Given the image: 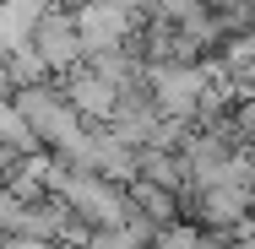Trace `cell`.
Returning <instances> with one entry per match:
<instances>
[{
    "mask_svg": "<svg viewBox=\"0 0 255 249\" xmlns=\"http://www.w3.org/2000/svg\"><path fill=\"white\" fill-rule=\"evenodd\" d=\"M33 44H38V65H71L87 38H82V22H71V16H44V27L33 33Z\"/></svg>",
    "mask_w": 255,
    "mask_h": 249,
    "instance_id": "cell-1",
    "label": "cell"
},
{
    "mask_svg": "<svg viewBox=\"0 0 255 249\" xmlns=\"http://www.w3.org/2000/svg\"><path fill=\"white\" fill-rule=\"evenodd\" d=\"M71 103L87 108V114H103V108L114 103V92H109L103 76H76V82H71Z\"/></svg>",
    "mask_w": 255,
    "mask_h": 249,
    "instance_id": "cell-2",
    "label": "cell"
},
{
    "mask_svg": "<svg viewBox=\"0 0 255 249\" xmlns=\"http://www.w3.org/2000/svg\"><path fill=\"white\" fill-rule=\"evenodd\" d=\"M228 60H234L245 76H255V38H234V44H228Z\"/></svg>",
    "mask_w": 255,
    "mask_h": 249,
    "instance_id": "cell-4",
    "label": "cell"
},
{
    "mask_svg": "<svg viewBox=\"0 0 255 249\" xmlns=\"http://www.w3.org/2000/svg\"><path fill=\"white\" fill-rule=\"evenodd\" d=\"M196 87H201L196 71H163L157 76V92H163V103H174V108H185V103L196 98Z\"/></svg>",
    "mask_w": 255,
    "mask_h": 249,
    "instance_id": "cell-3",
    "label": "cell"
}]
</instances>
